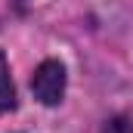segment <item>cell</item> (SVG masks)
I'll return each mask as SVG.
<instances>
[{"instance_id":"obj_3","label":"cell","mask_w":133,"mask_h":133,"mask_svg":"<svg viewBox=\"0 0 133 133\" xmlns=\"http://www.w3.org/2000/svg\"><path fill=\"white\" fill-rule=\"evenodd\" d=\"M102 133H133V121H127V118H111Z\"/></svg>"},{"instance_id":"obj_2","label":"cell","mask_w":133,"mask_h":133,"mask_svg":"<svg viewBox=\"0 0 133 133\" xmlns=\"http://www.w3.org/2000/svg\"><path fill=\"white\" fill-rule=\"evenodd\" d=\"M16 105V90H12V81H9V68H6V59L0 53V115L9 111Z\"/></svg>"},{"instance_id":"obj_1","label":"cell","mask_w":133,"mask_h":133,"mask_svg":"<svg viewBox=\"0 0 133 133\" xmlns=\"http://www.w3.org/2000/svg\"><path fill=\"white\" fill-rule=\"evenodd\" d=\"M31 90L43 105H59L62 96H65V65L56 62V59L40 62L31 77Z\"/></svg>"}]
</instances>
